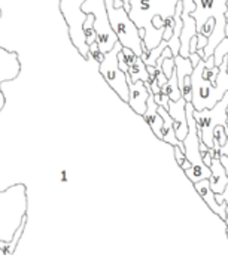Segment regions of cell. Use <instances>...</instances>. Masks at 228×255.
Segmentation results:
<instances>
[{
  "label": "cell",
  "instance_id": "20",
  "mask_svg": "<svg viewBox=\"0 0 228 255\" xmlns=\"http://www.w3.org/2000/svg\"><path fill=\"white\" fill-rule=\"evenodd\" d=\"M228 143V126H218L214 130V145L215 149H223Z\"/></svg>",
  "mask_w": 228,
  "mask_h": 255
},
{
  "label": "cell",
  "instance_id": "16",
  "mask_svg": "<svg viewBox=\"0 0 228 255\" xmlns=\"http://www.w3.org/2000/svg\"><path fill=\"white\" fill-rule=\"evenodd\" d=\"M161 93L166 94L172 102H178L182 99V93H181V88H179V82H178V73H176V67H175V72L173 75L169 78L167 84L164 87H161Z\"/></svg>",
  "mask_w": 228,
  "mask_h": 255
},
{
  "label": "cell",
  "instance_id": "26",
  "mask_svg": "<svg viewBox=\"0 0 228 255\" xmlns=\"http://www.w3.org/2000/svg\"><path fill=\"white\" fill-rule=\"evenodd\" d=\"M190 60H191V63H193V66L196 67L197 64H199V61L202 60V57L197 54V52H194V54H190Z\"/></svg>",
  "mask_w": 228,
  "mask_h": 255
},
{
  "label": "cell",
  "instance_id": "7",
  "mask_svg": "<svg viewBox=\"0 0 228 255\" xmlns=\"http://www.w3.org/2000/svg\"><path fill=\"white\" fill-rule=\"evenodd\" d=\"M82 12L94 15V30L97 33V43L103 54L114 49L118 43V37L109 22L105 0H85L82 4Z\"/></svg>",
  "mask_w": 228,
  "mask_h": 255
},
{
  "label": "cell",
  "instance_id": "10",
  "mask_svg": "<svg viewBox=\"0 0 228 255\" xmlns=\"http://www.w3.org/2000/svg\"><path fill=\"white\" fill-rule=\"evenodd\" d=\"M127 82H128V90H130V99H128V106L140 117L145 115L146 109H148V99L151 96V93L148 91V88L145 87L143 81H137V82H131L130 75L127 73Z\"/></svg>",
  "mask_w": 228,
  "mask_h": 255
},
{
  "label": "cell",
  "instance_id": "2",
  "mask_svg": "<svg viewBox=\"0 0 228 255\" xmlns=\"http://www.w3.org/2000/svg\"><path fill=\"white\" fill-rule=\"evenodd\" d=\"M179 1L181 0H130L128 16L139 28H145L143 49L151 51L161 43L166 27L155 28L152 19L155 16H161L163 21L173 18Z\"/></svg>",
  "mask_w": 228,
  "mask_h": 255
},
{
  "label": "cell",
  "instance_id": "4",
  "mask_svg": "<svg viewBox=\"0 0 228 255\" xmlns=\"http://www.w3.org/2000/svg\"><path fill=\"white\" fill-rule=\"evenodd\" d=\"M109 22L118 37V42L131 49L137 57L143 54V39L140 36V28L131 21L125 7H115V0H105Z\"/></svg>",
  "mask_w": 228,
  "mask_h": 255
},
{
  "label": "cell",
  "instance_id": "19",
  "mask_svg": "<svg viewBox=\"0 0 228 255\" xmlns=\"http://www.w3.org/2000/svg\"><path fill=\"white\" fill-rule=\"evenodd\" d=\"M137 55L131 51V49H128V48H124L122 46V49L119 51V54H118V64H119V69L122 70V72H128V69L137 61Z\"/></svg>",
  "mask_w": 228,
  "mask_h": 255
},
{
  "label": "cell",
  "instance_id": "29",
  "mask_svg": "<svg viewBox=\"0 0 228 255\" xmlns=\"http://www.w3.org/2000/svg\"><path fill=\"white\" fill-rule=\"evenodd\" d=\"M122 1L125 3V4H124V7H125V10L128 12V10H130V0H122Z\"/></svg>",
  "mask_w": 228,
  "mask_h": 255
},
{
  "label": "cell",
  "instance_id": "32",
  "mask_svg": "<svg viewBox=\"0 0 228 255\" xmlns=\"http://www.w3.org/2000/svg\"><path fill=\"white\" fill-rule=\"evenodd\" d=\"M0 15H1V12H0Z\"/></svg>",
  "mask_w": 228,
  "mask_h": 255
},
{
  "label": "cell",
  "instance_id": "25",
  "mask_svg": "<svg viewBox=\"0 0 228 255\" xmlns=\"http://www.w3.org/2000/svg\"><path fill=\"white\" fill-rule=\"evenodd\" d=\"M167 76L164 75V72L163 70H157V76H155V82L160 85V87H164L166 84H167Z\"/></svg>",
  "mask_w": 228,
  "mask_h": 255
},
{
  "label": "cell",
  "instance_id": "23",
  "mask_svg": "<svg viewBox=\"0 0 228 255\" xmlns=\"http://www.w3.org/2000/svg\"><path fill=\"white\" fill-rule=\"evenodd\" d=\"M103 58H105V54L102 52V49L99 48V43L97 42H94L91 46H90V54H88V58H87V61L88 60H96L99 64L103 61Z\"/></svg>",
  "mask_w": 228,
  "mask_h": 255
},
{
  "label": "cell",
  "instance_id": "18",
  "mask_svg": "<svg viewBox=\"0 0 228 255\" xmlns=\"http://www.w3.org/2000/svg\"><path fill=\"white\" fill-rule=\"evenodd\" d=\"M211 173L212 172L208 166H191L188 170H185V175L191 181V184H197L203 179H209Z\"/></svg>",
  "mask_w": 228,
  "mask_h": 255
},
{
  "label": "cell",
  "instance_id": "13",
  "mask_svg": "<svg viewBox=\"0 0 228 255\" xmlns=\"http://www.w3.org/2000/svg\"><path fill=\"white\" fill-rule=\"evenodd\" d=\"M182 21H184V27H182V33H181V51H179V55L184 57V58H190L191 39L199 34L197 24H196V19L190 13H187L184 10H182Z\"/></svg>",
  "mask_w": 228,
  "mask_h": 255
},
{
  "label": "cell",
  "instance_id": "31",
  "mask_svg": "<svg viewBox=\"0 0 228 255\" xmlns=\"http://www.w3.org/2000/svg\"><path fill=\"white\" fill-rule=\"evenodd\" d=\"M226 235H227V239H228V227H226Z\"/></svg>",
  "mask_w": 228,
  "mask_h": 255
},
{
  "label": "cell",
  "instance_id": "9",
  "mask_svg": "<svg viewBox=\"0 0 228 255\" xmlns=\"http://www.w3.org/2000/svg\"><path fill=\"white\" fill-rule=\"evenodd\" d=\"M21 73V61L19 55L15 51H9L0 46V85L6 81H13ZM6 99L0 88V112L4 108Z\"/></svg>",
  "mask_w": 228,
  "mask_h": 255
},
{
  "label": "cell",
  "instance_id": "1",
  "mask_svg": "<svg viewBox=\"0 0 228 255\" xmlns=\"http://www.w3.org/2000/svg\"><path fill=\"white\" fill-rule=\"evenodd\" d=\"M193 106L196 111L212 109L228 93V55L220 67L215 66V57L200 60L191 75Z\"/></svg>",
  "mask_w": 228,
  "mask_h": 255
},
{
  "label": "cell",
  "instance_id": "24",
  "mask_svg": "<svg viewBox=\"0 0 228 255\" xmlns=\"http://www.w3.org/2000/svg\"><path fill=\"white\" fill-rule=\"evenodd\" d=\"M154 100H155V103H157L158 106H161V108H164V109H169V102H170V99H169L166 94H163V93L154 94Z\"/></svg>",
  "mask_w": 228,
  "mask_h": 255
},
{
  "label": "cell",
  "instance_id": "30",
  "mask_svg": "<svg viewBox=\"0 0 228 255\" xmlns=\"http://www.w3.org/2000/svg\"><path fill=\"white\" fill-rule=\"evenodd\" d=\"M226 212H227V218H226L224 224H226V227H228V206H227V211H226Z\"/></svg>",
  "mask_w": 228,
  "mask_h": 255
},
{
  "label": "cell",
  "instance_id": "6",
  "mask_svg": "<svg viewBox=\"0 0 228 255\" xmlns=\"http://www.w3.org/2000/svg\"><path fill=\"white\" fill-rule=\"evenodd\" d=\"M122 49V45L118 42L112 51L105 54L103 61L99 66V72L103 76V79L108 82V85L116 93V96L128 105L130 99V90H128V82H127V73L119 69L118 64V54Z\"/></svg>",
  "mask_w": 228,
  "mask_h": 255
},
{
  "label": "cell",
  "instance_id": "5",
  "mask_svg": "<svg viewBox=\"0 0 228 255\" xmlns=\"http://www.w3.org/2000/svg\"><path fill=\"white\" fill-rule=\"evenodd\" d=\"M85 0H58L60 12L67 24V33L72 45L81 54L84 60L88 58L90 46L87 45V39L82 30L84 22L88 18V13L82 12V4Z\"/></svg>",
  "mask_w": 228,
  "mask_h": 255
},
{
  "label": "cell",
  "instance_id": "12",
  "mask_svg": "<svg viewBox=\"0 0 228 255\" xmlns=\"http://www.w3.org/2000/svg\"><path fill=\"white\" fill-rule=\"evenodd\" d=\"M194 188L197 190V193H199V196L203 199V202L208 205V208H209L215 215H218L220 220L226 221V218H227V212H226V211H227L228 205L227 203L220 205V203L217 202V194L212 191L209 179H203V181L194 184Z\"/></svg>",
  "mask_w": 228,
  "mask_h": 255
},
{
  "label": "cell",
  "instance_id": "3",
  "mask_svg": "<svg viewBox=\"0 0 228 255\" xmlns=\"http://www.w3.org/2000/svg\"><path fill=\"white\" fill-rule=\"evenodd\" d=\"M196 10L191 16L196 19L197 31L200 33L205 24L209 19H215V30L209 37V43L205 48V58L214 55L217 46L226 39V12H227V0H194Z\"/></svg>",
  "mask_w": 228,
  "mask_h": 255
},
{
  "label": "cell",
  "instance_id": "28",
  "mask_svg": "<svg viewBox=\"0 0 228 255\" xmlns=\"http://www.w3.org/2000/svg\"><path fill=\"white\" fill-rule=\"evenodd\" d=\"M221 196H223V200H224V203H227L228 205V185H227V188H226V191H224Z\"/></svg>",
  "mask_w": 228,
  "mask_h": 255
},
{
  "label": "cell",
  "instance_id": "14",
  "mask_svg": "<svg viewBox=\"0 0 228 255\" xmlns=\"http://www.w3.org/2000/svg\"><path fill=\"white\" fill-rule=\"evenodd\" d=\"M211 172H212V173H211L209 182H211L212 191H214L215 194H223L228 185V176L220 158H214V160H212Z\"/></svg>",
  "mask_w": 228,
  "mask_h": 255
},
{
  "label": "cell",
  "instance_id": "11",
  "mask_svg": "<svg viewBox=\"0 0 228 255\" xmlns=\"http://www.w3.org/2000/svg\"><path fill=\"white\" fill-rule=\"evenodd\" d=\"M169 114L173 118L175 123V131L176 137L184 142V139L188 134V121H187V102L184 99L178 102H169Z\"/></svg>",
  "mask_w": 228,
  "mask_h": 255
},
{
  "label": "cell",
  "instance_id": "21",
  "mask_svg": "<svg viewBox=\"0 0 228 255\" xmlns=\"http://www.w3.org/2000/svg\"><path fill=\"white\" fill-rule=\"evenodd\" d=\"M82 30H84V34H85V39H87V45L88 46H91L94 42H97V33L94 30V15L93 13H88V18L84 22Z\"/></svg>",
  "mask_w": 228,
  "mask_h": 255
},
{
  "label": "cell",
  "instance_id": "22",
  "mask_svg": "<svg viewBox=\"0 0 228 255\" xmlns=\"http://www.w3.org/2000/svg\"><path fill=\"white\" fill-rule=\"evenodd\" d=\"M173 154H175V160H176V163H178V166L185 172V170H188L193 164L188 161V158H187V155H185V152L179 148V146H173Z\"/></svg>",
  "mask_w": 228,
  "mask_h": 255
},
{
  "label": "cell",
  "instance_id": "27",
  "mask_svg": "<svg viewBox=\"0 0 228 255\" xmlns=\"http://www.w3.org/2000/svg\"><path fill=\"white\" fill-rule=\"evenodd\" d=\"M221 163H223V166H224V169H226V173H227L228 176V157L227 155H221Z\"/></svg>",
  "mask_w": 228,
  "mask_h": 255
},
{
  "label": "cell",
  "instance_id": "8",
  "mask_svg": "<svg viewBox=\"0 0 228 255\" xmlns=\"http://www.w3.org/2000/svg\"><path fill=\"white\" fill-rule=\"evenodd\" d=\"M194 118H196L199 131H202V142L208 148H215L214 130L218 126H226L228 121V93L212 109L194 111Z\"/></svg>",
  "mask_w": 228,
  "mask_h": 255
},
{
  "label": "cell",
  "instance_id": "15",
  "mask_svg": "<svg viewBox=\"0 0 228 255\" xmlns=\"http://www.w3.org/2000/svg\"><path fill=\"white\" fill-rule=\"evenodd\" d=\"M158 114L161 115L163 118V128H161V134H163V142L172 145V146H179L182 151H184V142H181L178 137H176V131H175V123H173V118L170 117L169 111L164 109V108H158Z\"/></svg>",
  "mask_w": 228,
  "mask_h": 255
},
{
  "label": "cell",
  "instance_id": "17",
  "mask_svg": "<svg viewBox=\"0 0 228 255\" xmlns=\"http://www.w3.org/2000/svg\"><path fill=\"white\" fill-rule=\"evenodd\" d=\"M131 78V82H137V81H143V82H148L149 81V73H148V69H146V64L143 63V60L139 57L137 61L128 69L127 72Z\"/></svg>",
  "mask_w": 228,
  "mask_h": 255
}]
</instances>
